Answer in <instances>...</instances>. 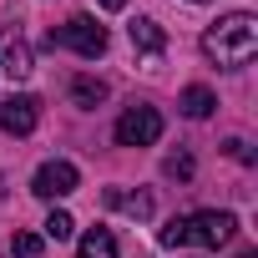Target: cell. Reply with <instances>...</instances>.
<instances>
[{
	"label": "cell",
	"instance_id": "obj_7",
	"mask_svg": "<svg viewBox=\"0 0 258 258\" xmlns=\"http://www.w3.org/2000/svg\"><path fill=\"white\" fill-rule=\"evenodd\" d=\"M0 71H6L11 81H26V76L36 71V56H31V46H26L21 36H11V41H6V56H0Z\"/></svg>",
	"mask_w": 258,
	"mask_h": 258
},
{
	"label": "cell",
	"instance_id": "obj_6",
	"mask_svg": "<svg viewBox=\"0 0 258 258\" xmlns=\"http://www.w3.org/2000/svg\"><path fill=\"white\" fill-rule=\"evenodd\" d=\"M36 121H41V101H36V96H11L6 106H0V126H6L11 137L36 132Z\"/></svg>",
	"mask_w": 258,
	"mask_h": 258
},
{
	"label": "cell",
	"instance_id": "obj_3",
	"mask_svg": "<svg viewBox=\"0 0 258 258\" xmlns=\"http://www.w3.org/2000/svg\"><path fill=\"white\" fill-rule=\"evenodd\" d=\"M157 137H162L157 106H126V111L116 116V142H121V147H152Z\"/></svg>",
	"mask_w": 258,
	"mask_h": 258
},
{
	"label": "cell",
	"instance_id": "obj_8",
	"mask_svg": "<svg viewBox=\"0 0 258 258\" xmlns=\"http://www.w3.org/2000/svg\"><path fill=\"white\" fill-rule=\"evenodd\" d=\"M106 208H116V213H126V218H152V198L147 192H126V187H106V198H101Z\"/></svg>",
	"mask_w": 258,
	"mask_h": 258
},
{
	"label": "cell",
	"instance_id": "obj_10",
	"mask_svg": "<svg viewBox=\"0 0 258 258\" xmlns=\"http://www.w3.org/2000/svg\"><path fill=\"white\" fill-rule=\"evenodd\" d=\"M177 106H182V116H192V121H203L213 106H218V96L208 91V86H187L182 96H177Z\"/></svg>",
	"mask_w": 258,
	"mask_h": 258
},
{
	"label": "cell",
	"instance_id": "obj_12",
	"mask_svg": "<svg viewBox=\"0 0 258 258\" xmlns=\"http://www.w3.org/2000/svg\"><path fill=\"white\" fill-rule=\"evenodd\" d=\"M71 101H76V106H96V101H106V81L76 76V81H71Z\"/></svg>",
	"mask_w": 258,
	"mask_h": 258
},
{
	"label": "cell",
	"instance_id": "obj_9",
	"mask_svg": "<svg viewBox=\"0 0 258 258\" xmlns=\"http://www.w3.org/2000/svg\"><path fill=\"white\" fill-rule=\"evenodd\" d=\"M132 46H137V51H147V61H157V56L167 51V36H162V26H157V21H132Z\"/></svg>",
	"mask_w": 258,
	"mask_h": 258
},
{
	"label": "cell",
	"instance_id": "obj_2",
	"mask_svg": "<svg viewBox=\"0 0 258 258\" xmlns=\"http://www.w3.org/2000/svg\"><path fill=\"white\" fill-rule=\"evenodd\" d=\"M233 233H238L233 213H187L162 228V243L167 248H223L233 243Z\"/></svg>",
	"mask_w": 258,
	"mask_h": 258
},
{
	"label": "cell",
	"instance_id": "obj_15",
	"mask_svg": "<svg viewBox=\"0 0 258 258\" xmlns=\"http://www.w3.org/2000/svg\"><path fill=\"white\" fill-rule=\"evenodd\" d=\"M11 248H16V258H41V238L36 233H16Z\"/></svg>",
	"mask_w": 258,
	"mask_h": 258
},
{
	"label": "cell",
	"instance_id": "obj_18",
	"mask_svg": "<svg viewBox=\"0 0 258 258\" xmlns=\"http://www.w3.org/2000/svg\"><path fill=\"white\" fill-rule=\"evenodd\" d=\"M238 258H258V253H253V248H248V253H238Z\"/></svg>",
	"mask_w": 258,
	"mask_h": 258
},
{
	"label": "cell",
	"instance_id": "obj_16",
	"mask_svg": "<svg viewBox=\"0 0 258 258\" xmlns=\"http://www.w3.org/2000/svg\"><path fill=\"white\" fill-rule=\"evenodd\" d=\"M228 157H233V162H253V147H248L243 137H233V142H228Z\"/></svg>",
	"mask_w": 258,
	"mask_h": 258
},
{
	"label": "cell",
	"instance_id": "obj_4",
	"mask_svg": "<svg viewBox=\"0 0 258 258\" xmlns=\"http://www.w3.org/2000/svg\"><path fill=\"white\" fill-rule=\"evenodd\" d=\"M46 41H51V46H71L76 56H101V51H106V31H101L91 16H71V21H66L61 31H51Z\"/></svg>",
	"mask_w": 258,
	"mask_h": 258
},
{
	"label": "cell",
	"instance_id": "obj_14",
	"mask_svg": "<svg viewBox=\"0 0 258 258\" xmlns=\"http://www.w3.org/2000/svg\"><path fill=\"white\" fill-rule=\"evenodd\" d=\"M71 228H76V223H71V213H61V208L46 218V238H56V243H61V238H71Z\"/></svg>",
	"mask_w": 258,
	"mask_h": 258
},
{
	"label": "cell",
	"instance_id": "obj_13",
	"mask_svg": "<svg viewBox=\"0 0 258 258\" xmlns=\"http://www.w3.org/2000/svg\"><path fill=\"white\" fill-rule=\"evenodd\" d=\"M162 172L177 177V182H187V177H192V157H187V152H172V157L162 162Z\"/></svg>",
	"mask_w": 258,
	"mask_h": 258
},
{
	"label": "cell",
	"instance_id": "obj_1",
	"mask_svg": "<svg viewBox=\"0 0 258 258\" xmlns=\"http://www.w3.org/2000/svg\"><path fill=\"white\" fill-rule=\"evenodd\" d=\"M203 51H208V61H218V66H248L253 51H258V21H253L248 11H233V16L213 21L208 36H203Z\"/></svg>",
	"mask_w": 258,
	"mask_h": 258
},
{
	"label": "cell",
	"instance_id": "obj_17",
	"mask_svg": "<svg viewBox=\"0 0 258 258\" xmlns=\"http://www.w3.org/2000/svg\"><path fill=\"white\" fill-rule=\"evenodd\" d=\"M126 6V0H101V11H121Z\"/></svg>",
	"mask_w": 258,
	"mask_h": 258
},
{
	"label": "cell",
	"instance_id": "obj_5",
	"mask_svg": "<svg viewBox=\"0 0 258 258\" xmlns=\"http://www.w3.org/2000/svg\"><path fill=\"white\" fill-rule=\"evenodd\" d=\"M76 182H81V172H76L71 162H46V167H41V172L31 177V192H36V198H51V203H56V198L76 192Z\"/></svg>",
	"mask_w": 258,
	"mask_h": 258
},
{
	"label": "cell",
	"instance_id": "obj_11",
	"mask_svg": "<svg viewBox=\"0 0 258 258\" xmlns=\"http://www.w3.org/2000/svg\"><path fill=\"white\" fill-rule=\"evenodd\" d=\"M81 258H116V238H111L106 228H91V233L81 238Z\"/></svg>",
	"mask_w": 258,
	"mask_h": 258
}]
</instances>
